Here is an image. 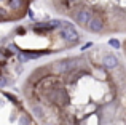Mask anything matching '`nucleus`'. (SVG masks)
I'll return each instance as SVG.
<instances>
[{
	"instance_id": "obj_10",
	"label": "nucleus",
	"mask_w": 126,
	"mask_h": 125,
	"mask_svg": "<svg viewBox=\"0 0 126 125\" xmlns=\"http://www.w3.org/2000/svg\"><path fill=\"white\" fill-rule=\"evenodd\" d=\"M19 125H31V119H29L26 114H22V116L19 117Z\"/></svg>"
},
{
	"instance_id": "obj_3",
	"label": "nucleus",
	"mask_w": 126,
	"mask_h": 125,
	"mask_svg": "<svg viewBox=\"0 0 126 125\" xmlns=\"http://www.w3.org/2000/svg\"><path fill=\"white\" fill-rule=\"evenodd\" d=\"M78 67V60L77 58H65V60L56 61L53 64V71L56 74H69Z\"/></svg>"
},
{
	"instance_id": "obj_4",
	"label": "nucleus",
	"mask_w": 126,
	"mask_h": 125,
	"mask_svg": "<svg viewBox=\"0 0 126 125\" xmlns=\"http://www.w3.org/2000/svg\"><path fill=\"white\" fill-rule=\"evenodd\" d=\"M91 19H93V11L89 8H86V6L85 8H80L77 11V15H75V21H77L81 27H86Z\"/></svg>"
},
{
	"instance_id": "obj_14",
	"label": "nucleus",
	"mask_w": 126,
	"mask_h": 125,
	"mask_svg": "<svg viewBox=\"0 0 126 125\" xmlns=\"http://www.w3.org/2000/svg\"><path fill=\"white\" fill-rule=\"evenodd\" d=\"M45 125H53V124H45Z\"/></svg>"
},
{
	"instance_id": "obj_9",
	"label": "nucleus",
	"mask_w": 126,
	"mask_h": 125,
	"mask_svg": "<svg viewBox=\"0 0 126 125\" xmlns=\"http://www.w3.org/2000/svg\"><path fill=\"white\" fill-rule=\"evenodd\" d=\"M109 45H110L112 48H115V50H120L121 48V42L118 40V39H110V40H109Z\"/></svg>"
},
{
	"instance_id": "obj_1",
	"label": "nucleus",
	"mask_w": 126,
	"mask_h": 125,
	"mask_svg": "<svg viewBox=\"0 0 126 125\" xmlns=\"http://www.w3.org/2000/svg\"><path fill=\"white\" fill-rule=\"evenodd\" d=\"M46 100L51 101V103H56L58 106H67L70 103V98H69V93L64 87H51L46 91Z\"/></svg>"
},
{
	"instance_id": "obj_12",
	"label": "nucleus",
	"mask_w": 126,
	"mask_h": 125,
	"mask_svg": "<svg viewBox=\"0 0 126 125\" xmlns=\"http://www.w3.org/2000/svg\"><path fill=\"white\" fill-rule=\"evenodd\" d=\"M91 47H93V42H88V43H85L83 47L80 48V50H81V51H86V50H88V48H91Z\"/></svg>"
},
{
	"instance_id": "obj_6",
	"label": "nucleus",
	"mask_w": 126,
	"mask_h": 125,
	"mask_svg": "<svg viewBox=\"0 0 126 125\" xmlns=\"http://www.w3.org/2000/svg\"><path fill=\"white\" fill-rule=\"evenodd\" d=\"M101 64L104 66L105 69L112 71V69H117V67H118L120 61H118L117 55H113V53H105L104 56H102V60H101Z\"/></svg>"
},
{
	"instance_id": "obj_5",
	"label": "nucleus",
	"mask_w": 126,
	"mask_h": 125,
	"mask_svg": "<svg viewBox=\"0 0 126 125\" xmlns=\"http://www.w3.org/2000/svg\"><path fill=\"white\" fill-rule=\"evenodd\" d=\"M86 29H88L89 32H93V34H101V32H104V29H105L104 19L99 18V16H93V19L89 21V24L86 26Z\"/></svg>"
},
{
	"instance_id": "obj_8",
	"label": "nucleus",
	"mask_w": 126,
	"mask_h": 125,
	"mask_svg": "<svg viewBox=\"0 0 126 125\" xmlns=\"http://www.w3.org/2000/svg\"><path fill=\"white\" fill-rule=\"evenodd\" d=\"M32 114H34L37 119H42V117L45 116V111H43V107H42V106L35 104V106H32Z\"/></svg>"
},
{
	"instance_id": "obj_7",
	"label": "nucleus",
	"mask_w": 126,
	"mask_h": 125,
	"mask_svg": "<svg viewBox=\"0 0 126 125\" xmlns=\"http://www.w3.org/2000/svg\"><path fill=\"white\" fill-rule=\"evenodd\" d=\"M22 5H24V2H22V0H8V6L11 10H16V11H18V10H21Z\"/></svg>"
},
{
	"instance_id": "obj_13",
	"label": "nucleus",
	"mask_w": 126,
	"mask_h": 125,
	"mask_svg": "<svg viewBox=\"0 0 126 125\" xmlns=\"http://www.w3.org/2000/svg\"><path fill=\"white\" fill-rule=\"evenodd\" d=\"M5 96H6V98H8V100H11V103H18V100H16V98H15V96H13V95H10V93H6V95H5Z\"/></svg>"
},
{
	"instance_id": "obj_11",
	"label": "nucleus",
	"mask_w": 126,
	"mask_h": 125,
	"mask_svg": "<svg viewBox=\"0 0 126 125\" xmlns=\"http://www.w3.org/2000/svg\"><path fill=\"white\" fill-rule=\"evenodd\" d=\"M6 85H8V79H6V77H3V75H0V88L6 87Z\"/></svg>"
},
{
	"instance_id": "obj_2",
	"label": "nucleus",
	"mask_w": 126,
	"mask_h": 125,
	"mask_svg": "<svg viewBox=\"0 0 126 125\" xmlns=\"http://www.w3.org/2000/svg\"><path fill=\"white\" fill-rule=\"evenodd\" d=\"M59 37L67 43H77L80 40V34L77 32V29L67 21L62 22V26L59 27Z\"/></svg>"
},
{
	"instance_id": "obj_15",
	"label": "nucleus",
	"mask_w": 126,
	"mask_h": 125,
	"mask_svg": "<svg viewBox=\"0 0 126 125\" xmlns=\"http://www.w3.org/2000/svg\"><path fill=\"white\" fill-rule=\"evenodd\" d=\"M0 2H5V0H0Z\"/></svg>"
}]
</instances>
